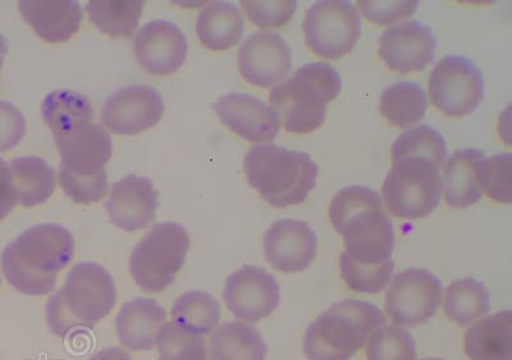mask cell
I'll list each match as a JSON object with an SVG mask.
<instances>
[{"label": "cell", "mask_w": 512, "mask_h": 360, "mask_svg": "<svg viewBox=\"0 0 512 360\" xmlns=\"http://www.w3.org/2000/svg\"><path fill=\"white\" fill-rule=\"evenodd\" d=\"M329 217L344 238L342 254L351 262L367 267L392 262L395 229L376 190L355 185L338 191L329 205Z\"/></svg>", "instance_id": "cell-1"}, {"label": "cell", "mask_w": 512, "mask_h": 360, "mask_svg": "<svg viewBox=\"0 0 512 360\" xmlns=\"http://www.w3.org/2000/svg\"><path fill=\"white\" fill-rule=\"evenodd\" d=\"M75 239L57 223L30 227L6 246L0 266L9 285L27 296H43L56 289L58 273L71 263Z\"/></svg>", "instance_id": "cell-2"}, {"label": "cell", "mask_w": 512, "mask_h": 360, "mask_svg": "<svg viewBox=\"0 0 512 360\" xmlns=\"http://www.w3.org/2000/svg\"><path fill=\"white\" fill-rule=\"evenodd\" d=\"M117 303L114 280L103 266L82 262L72 268L62 289L50 296L45 309L52 334L68 339L93 331Z\"/></svg>", "instance_id": "cell-3"}, {"label": "cell", "mask_w": 512, "mask_h": 360, "mask_svg": "<svg viewBox=\"0 0 512 360\" xmlns=\"http://www.w3.org/2000/svg\"><path fill=\"white\" fill-rule=\"evenodd\" d=\"M53 139L61 156L59 185L64 194L77 204L100 202L108 193L105 166L113 153L111 135L90 122Z\"/></svg>", "instance_id": "cell-4"}, {"label": "cell", "mask_w": 512, "mask_h": 360, "mask_svg": "<svg viewBox=\"0 0 512 360\" xmlns=\"http://www.w3.org/2000/svg\"><path fill=\"white\" fill-rule=\"evenodd\" d=\"M244 171L251 188L276 208L306 202L319 175L318 164L309 154L277 145L251 148L244 158Z\"/></svg>", "instance_id": "cell-5"}, {"label": "cell", "mask_w": 512, "mask_h": 360, "mask_svg": "<svg viewBox=\"0 0 512 360\" xmlns=\"http://www.w3.org/2000/svg\"><path fill=\"white\" fill-rule=\"evenodd\" d=\"M342 89L340 72L324 62L308 63L274 86L269 94L281 125L292 134H310L326 122L327 104Z\"/></svg>", "instance_id": "cell-6"}, {"label": "cell", "mask_w": 512, "mask_h": 360, "mask_svg": "<svg viewBox=\"0 0 512 360\" xmlns=\"http://www.w3.org/2000/svg\"><path fill=\"white\" fill-rule=\"evenodd\" d=\"M384 325L386 317L372 303L349 299L333 304L306 330L303 343L305 358L350 360Z\"/></svg>", "instance_id": "cell-7"}, {"label": "cell", "mask_w": 512, "mask_h": 360, "mask_svg": "<svg viewBox=\"0 0 512 360\" xmlns=\"http://www.w3.org/2000/svg\"><path fill=\"white\" fill-rule=\"evenodd\" d=\"M190 245L189 232L180 223L155 225L132 250V279L145 293H162L184 267Z\"/></svg>", "instance_id": "cell-8"}, {"label": "cell", "mask_w": 512, "mask_h": 360, "mask_svg": "<svg viewBox=\"0 0 512 360\" xmlns=\"http://www.w3.org/2000/svg\"><path fill=\"white\" fill-rule=\"evenodd\" d=\"M440 167L427 159L405 158L393 163L382 186L388 212L401 220L431 216L442 197Z\"/></svg>", "instance_id": "cell-9"}, {"label": "cell", "mask_w": 512, "mask_h": 360, "mask_svg": "<svg viewBox=\"0 0 512 360\" xmlns=\"http://www.w3.org/2000/svg\"><path fill=\"white\" fill-rule=\"evenodd\" d=\"M303 30L306 45L317 56L340 59L351 53L360 39V15L350 2L323 0L306 11Z\"/></svg>", "instance_id": "cell-10"}, {"label": "cell", "mask_w": 512, "mask_h": 360, "mask_svg": "<svg viewBox=\"0 0 512 360\" xmlns=\"http://www.w3.org/2000/svg\"><path fill=\"white\" fill-rule=\"evenodd\" d=\"M428 91L433 107L443 115H472L484 99L482 71L469 58L447 56L429 75Z\"/></svg>", "instance_id": "cell-11"}, {"label": "cell", "mask_w": 512, "mask_h": 360, "mask_svg": "<svg viewBox=\"0 0 512 360\" xmlns=\"http://www.w3.org/2000/svg\"><path fill=\"white\" fill-rule=\"evenodd\" d=\"M442 282L424 268L397 273L386 293V312L401 327L424 325L437 313L442 300Z\"/></svg>", "instance_id": "cell-12"}, {"label": "cell", "mask_w": 512, "mask_h": 360, "mask_svg": "<svg viewBox=\"0 0 512 360\" xmlns=\"http://www.w3.org/2000/svg\"><path fill=\"white\" fill-rule=\"evenodd\" d=\"M223 300L237 320L260 322L271 317L280 305V284L264 268L244 266L228 277Z\"/></svg>", "instance_id": "cell-13"}, {"label": "cell", "mask_w": 512, "mask_h": 360, "mask_svg": "<svg viewBox=\"0 0 512 360\" xmlns=\"http://www.w3.org/2000/svg\"><path fill=\"white\" fill-rule=\"evenodd\" d=\"M163 113V98L157 90L148 85H130L105 100L102 123L113 134L134 136L157 126Z\"/></svg>", "instance_id": "cell-14"}, {"label": "cell", "mask_w": 512, "mask_h": 360, "mask_svg": "<svg viewBox=\"0 0 512 360\" xmlns=\"http://www.w3.org/2000/svg\"><path fill=\"white\" fill-rule=\"evenodd\" d=\"M379 57L397 74L423 71L433 62L437 39L431 27L419 21H406L383 31Z\"/></svg>", "instance_id": "cell-15"}, {"label": "cell", "mask_w": 512, "mask_h": 360, "mask_svg": "<svg viewBox=\"0 0 512 360\" xmlns=\"http://www.w3.org/2000/svg\"><path fill=\"white\" fill-rule=\"evenodd\" d=\"M242 79L259 88H271L292 70V50L280 34L260 31L249 36L239 50Z\"/></svg>", "instance_id": "cell-16"}, {"label": "cell", "mask_w": 512, "mask_h": 360, "mask_svg": "<svg viewBox=\"0 0 512 360\" xmlns=\"http://www.w3.org/2000/svg\"><path fill=\"white\" fill-rule=\"evenodd\" d=\"M318 238L304 221L285 218L274 222L264 235V257L274 270L303 272L317 255Z\"/></svg>", "instance_id": "cell-17"}, {"label": "cell", "mask_w": 512, "mask_h": 360, "mask_svg": "<svg viewBox=\"0 0 512 360\" xmlns=\"http://www.w3.org/2000/svg\"><path fill=\"white\" fill-rule=\"evenodd\" d=\"M134 52L144 70L166 76L175 74L184 66L189 44L180 27L169 21L155 20L141 27L137 33Z\"/></svg>", "instance_id": "cell-18"}, {"label": "cell", "mask_w": 512, "mask_h": 360, "mask_svg": "<svg viewBox=\"0 0 512 360\" xmlns=\"http://www.w3.org/2000/svg\"><path fill=\"white\" fill-rule=\"evenodd\" d=\"M213 109L224 126L249 143H269L277 138L281 129L277 112L249 94L223 95Z\"/></svg>", "instance_id": "cell-19"}, {"label": "cell", "mask_w": 512, "mask_h": 360, "mask_svg": "<svg viewBox=\"0 0 512 360\" xmlns=\"http://www.w3.org/2000/svg\"><path fill=\"white\" fill-rule=\"evenodd\" d=\"M104 207L113 225L121 230H144L155 220L159 194L146 177L130 175L113 184Z\"/></svg>", "instance_id": "cell-20"}, {"label": "cell", "mask_w": 512, "mask_h": 360, "mask_svg": "<svg viewBox=\"0 0 512 360\" xmlns=\"http://www.w3.org/2000/svg\"><path fill=\"white\" fill-rule=\"evenodd\" d=\"M166 320V309L154 299H132L123 304L117 314L118 340L131 352H150L155 346V336Z\"/></svg>", "instance_id": "cell-21"}, {"label": "cell", "mask_w": 512, "mask_h": 360, "mask_svg": "<svg viewBox=\"0 0 512 360\" xmlns=\"http://www.w3.org/2000/svg\"><path fill=\"white\" fill-rule=\"evenodd\" d=\"M22 17L34 29L40 39L49 44L67 43L79 33L84 11L80 3L22 2L18 3Z\"/></svg>", "instance_id": "cell-22"}, {"label": "cell", "mask_w": 512, "mask_h": 360, "mask_svg": "<svg viewBox=\"0 0 512 360\" xmlns=\"http://www.w3.org/2000/svg\"><path fill=\"white\" fill-rule=\"evenodd\" d=\"M512 313L484 318L465 332L464 350L470 360H512Z\"/></svg>", "instance_id": "cell-23"}, {"label": "cell", "mask_w": 512, "mask_h": 360, "mask_svg": "<svg viewBox=\"0 0 512 360\" xmlns=\"http://www.w3.org/2000/svg\"><path fill=\"white\" fill-rule=\"evenodd\" d=\"M244 27V17L236 4L213 2L199 13L196 34L205 48L222 52L239 43Z\"/></svg>", "instance_id": "cell-24"}, {"label": "cell", "mask_w": 512, "mask_h": 360, "mask_svg": "<svg viewBox=\"0 0 512 360\" xmlns=\"http://www.w3.org/2000/svg\"><path fill=\"white\" fill-rule=\"evenodd\" d=\"M486 157L480 149H460L445 164L443 172V189L448 207L469 208L482 198L475 180V167Z\"/></svg>", "instance_id": "cell-25"}, {"label": "cell", "mask_w": 512, "mask_h": 360, "mask_svg": "<svg viewBox=\"0 0 512 360\" xmlns=\"http://www.w3.org/2000/svg\"><path fill=\"white\" fill-rule=\"evenodd\" d=\"M212 360H265L267 345L255 327L241 322H226L210 339Z\"/></svg>", "instance_id": "cell-26"}, {"label": "cell", "mask_w": 512, "mask_h": 360, "mask_svg": "<svg viewBox=\"0 0 512 360\" xmlns=\"http://www.w3.org/2000/svg\"><path fill=\"white\" fill-rule=\"evenodd\" d=\"M17 190L18 202L25 208L44 204L56 190V171L43 158L29 156L9 163Z\"/></svg>", "instance_id": "cell-27"}, {"label": "cell", "mask_w": 512, "mask_h": 360, "mask_svg": "<svg viewBox=\"0 0 512 360\" xmlns=\"http://www.w3.org/2000/svg\"><path fill=\"white\" fill-rule=\"evenodd\" d=\"M41 116L52 131L53 138L90 123L94 108L90 100L73 90H54L41 103Z\"/></svg>", "instance_id": "cell-28"}, {"label": "cell", "mask_w": 512, "mask_h": 360, "mask_svg": "<svg viewBox=\"0 0 512 360\" xmlns=\"http://www.w3.org/2000/svg\"><path fill=\"white\" fill-rule=\"evenodd\" d=\"M379 108L390 125L406 129L423 121L428 108L427 95L415 82H395L383 90Z\"/></svg>", "instance_id": "cell-29"}, {"label": "cell", "mask_w": 512, "mask_h": 360, "mask_svg": "<svg viewBox=\"0 0 512 360\" xmlns=\"http://www.w3.org/2000/svg\"><path fill=\"white\" fill-rule=\"evenodd\" d=\"M491 309V295L482 282L465 277L451 282L446 289L445 313L448 320L459 326L486 316Z\"/></svg>", "instance_id": "cell-30"}, {"label": "cell", "mask_w": 512, "mask_h": 360, "mask_svg": "<svg viewBox=\"0 0 512 360\" xmlns=\"http://www.w3.org/2000/svg\"><path fill=\"white\" fill-rule=\"evenodd\" d=\"M172 322L192 334L205 336L216 330L221 321V305L205 291L191 290L173 304Z\"/></svg>", "instance_id": "cell-31"}, {"label": "cell", "mask_w": 512, "mask_h": 360, "mask_svg": "<svg viewBox=\"0 0 512 360\" xmlns=\"http://www.w3.org/2000/svg\"><path fill=\"white\" fill-rule=\"evenodd\" d=\"M145 2H99L86 4L91 24L112 38H130L139 25Z\"/></svg>", "instance_id": "cell-32"}, {"label": "cell", "mask_w": 512, "mask_h": 360, "mask_svg": "<svg viewBox=\"0 0 512 360\" xmlns=\"http://www.w3.org/2000/svg\"><path fill=\"white\" fill-rule=\"evenodd\" d=\"M392 163L405 158L427 159L441 167L447 158V145L443 136L431 126L420 125L405 131L392 145Z\"/></svg>", "instance_id": "cell-33"}, {"label": "cell", "mask_w": 512, "mask_h": 360, "mask_svg": "<svg viewBox=\"0 0 512 360\" xmlns=\"http://www.w3.org/2000/svg\"><path fill=\"white\" fill-rule=\"evenodd\" d=\"M159 360H208L203 336L192 334L176 323L167 322L155 336Z\"/></svg>", "instance_id": "cell-34"}, {"label": "cell", "mask_w": 512, "mask_h": 360, "mask_svg": "<svg viewBox=\"0 0 512 360\" xmlns=\"http://www.w3.org/2000/svg\"><path fill=\"white\" fill-rule=\"evenodd\" d=\"M511 153L484 157L475 167V180L482 194L497 203H511Z\"/></svg>", "instance_id": "cell-35"}, {"label": "cell", "mask_w": 512, "mask_h": 360, "mask_svg": "<svg viewBox=\"0 0 512 360\" xmlns=\"http://www.w3.org/2000/svg\"><path fill=\"white\" fill-rule=\"evenodd\" d=\"M368 360H415L416 345L413 336L404 328L382 326L369 337Z\"/></svg>", "instance_id": "cell-36"}, {"label": "cell", "mask_w": 512, "mask_h": 360, "mask_svg": "<svg viewBox=\"0 0 512 360\" xmlns=\"http://www.w3.org/2000/svg\"><path fill=\"white\" fill-rule=\"evenodd\" d=\"M340 268L342 280L351 290L363 294H378L390 284L395 263L392 261L378 267L360 266L341 254Z\"/></svg>", "instance_id": "cell-37"}, {"label": "cell", "mask_w": 512, "mask_h": 360, "mask_svg": "<svg viewBox=\"0 0 512 360\" xmlns=\"http://www.w3.org/2000/svg\"><path fill=\"white\" fill-rule=\"evenodd\" d=\"M246 16L260 29H277L294 17L297 2H241Z\"/></svg>", "instance_id": "cell-38"}, {"label": "cell", "mask_w": 512, "mask_h": 360, "mask_svg": "<svg viewBox=\"0 0 512 360\" xmlns=\"http://www.w3.org/2000/svg\"><path fill=\"white\" fill-rule=\"evenodd\" d=\"M419 2H358V8L368 21L386 26L414 15Z\"/></svg>", "instance_id": "cell-39"}, {"label": "cell", "mask_w": 512, "mask_h": 360, "mask_svg": "<svg viewBox=\"0 0 512 360\" xmlns=\"http://www.w3.org/2000/svg\"><path fill=\"white\" fill-rule=\"evenodd\" d=\"M26 135V118L20 109L6 100H0V153L8 152Z\"/></svg>", "instance_id": "cell-40"}, {"label": "cell", "mask_w": 512, "mask_h": 360, "mask_svg": "<svg viewBox=\"0 0 512 360\" xmlns=\"http://www.w3.org/2000/svg\"><path fill=\"white\" fill-rule=\"evenodd\" d=\"M18 202L11 167L0 158V221L7 218Z\"/></svg>", "instance_id": "cell-41"}, {"label": "cell", "mask_w": 512, "mask_h": 360, "mask_svg": "<svg viewBox=\"0 0 512 360\" xmlns=\"http://www.w3.org/2000/svg\"><path fill=\"white\" fill-rule=\"evenodd\" d=\"M89 360H132L125 350L117 348V346H109L95 353Z\"/></svg>", "instance_id": "cell-42"}, {"label": "cell", "mask_w": 512, "mask_h": 360, "mask_svg": "<svg viewBox=\"0 0 512 360\" xmlns=\"http://www.w3.org/2000/svg\"><path fill=\"white\" fill-rule=\"evenodd\" d=\"M8 53V43L7 39L4 38L2 34H0V68H2L4 63V58H6Z\"/></svg>", "instance_id": "cell-43"}, {"label": "cell", "mask_w": 512, "mask_h": 360, "mask_svg": "<svg viewBox=\"0 0 512 360\" xmlns=\"http://www.w3.org/2000/svg\"><path fill=\"white\" fill-rule=\"evenodd\" d=\"M422 360H443V359H440V358H428V359H422Z\"/></svg>", "instance_id": "cell-44"}, {"label": "cell", "mask_w": 512, "mask_h": 360, "mask_svg": "<svg viewBox=\"0 0 512 360\" xmlns=\"http://www.w3.org/2000/svg\"><path fill=\"white\" fill-rule=\"evenodd\" d=\"M0 286H2V279H0Z\"/></svg>", "instance_id": "cell-45"}]
</instances>
